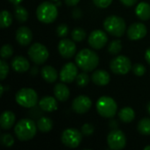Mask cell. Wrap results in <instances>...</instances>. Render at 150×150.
Returning <instances> with one entry per match:
<instances>
[{"mask_svg": "<svg viewBox=\"0 0 150 150\" xmlns=\"http://www.w3.org/2000/svg\"><path fill=\"white\" fill-rule=\"evenodd\" d=\"M37 127L38 130L42 133L50 132L53 128V121L51 119L47 117H41L37 121Z\"/></svg>", "mask_w": 150, "mask_h": 150, "instance_id": "obj_25", "label": "cell"}, {"mask_svg": "<svg viewBox=\"0 0 150 150\" xmlns=\"http://www.w3.org/2000/svg\"><path fill=\"white\" fill-rule=\"evenodd\" d=\"M64 2L69 6H75L80 2V0H64Z\"/></svg>", "mask_w": 150, "mask_h": 150, "instance_id": "obj_41", "label": "cell"}, {"mask_svg": "<svg viewBox=\"0 0 150 150\" xmlns=\"http://www.w3.org/2000/svg\"><path fill=\"white\" fill-rule=\"evenodd\" d=\"M105 30L114 37H121L125 34L127 25L125 20L117 15H111L104 21Z\"/></svg>", "mask_w": 150, "mask_h": 150, "instance_id": "obj_3", "label": "cell"}, {"mask_svg": "<svg viewBox=\"0 0 150 150\" xmlns=\"http://www.w3.org/2000/svg\"><path fill=\"white\" fill-rule=\"evenodd\" d=\"M107 144L111 149H123L127 145V138L125 134L119 129L112 130L107 136Z\"/></svg>", "mask_w": 150, "mask_h": 150, "instance_id": "obj_10", "label": "cell"}, {"mask_svg": "<svg viewBox=\"0 0 150 150\" xmlns=\"http://www.w3.org/2000/svg\"><path fill=\"white\" fill-rule=\"evenodd\" d=\"M16 102L22 107L33 108L35 107L38 103V94L31 88L20 89L15 96Z\"/></svg>", "mask_w": 150, "mask_h": 150, "instance_id": "obj_6", "label": "cell"}, {"mask_svg": "<svg viewBox=\"0 0 150 150\" xmlns=\"http://www.w3.org/2000/svg\"><path fill=\"white\" fill-rule=\"evenodd\" d=\"M58 51L63 58L69 59L75 55L76 52V46L71 40L62 39L58 44Z\"/></svg>", "mask_w": 150, "mask_h": 150, "instance_id": "obj_14", "label": "cell"}, {"mask_svg": "<svg viewBox=\"0 0 150 150\" xmlns=\"http://www.w3.org/2000/svg\"><path fill=\"white\" fill-rule=\"evenodd\" d=\"M148 33L147 26L142 23H134L127 29V37L131 40H138L143 39Z\"/></svg>", "mask_w": 150, "mask_h": 150, "instance_id": "obj_15", "label": "cell"}, {"mask_svg": "<svg viewBox=\"0 0 150 150\" xmlns=\"http://www.w3.org/2000/svg\"><path fill=\"white\" fill-rule=\"evenodd\" d=\"M51 1H53V2H57V1H59V0H51Z\"/></svg>", "mask_w": 150, "mask_h": 150, "instance_id": "obj_49", "label": "cell"}, {"mask_svg": "<svg viewBox=\"0 0 150 150\" xmlns=\"http://www.w3.org/2000/svg\"><path fill=\"white\" fill-rule=\"evenodd\" d=\"M83 134L76 128H67L62 134V142L68 148H77L83 140Z\"/></svg>", "mask_w": 150, "mask_h": 150, "instance_id": "obj_8", "label": "cell"}, {"mask_svg": "<svg viewBox=\"0 0 150 150\" xmlns=\"http://www.w3.org/2000/svg\"><path fill=\"white\" fill-rule=\"evenodd\" d=\"M56 33L59 37L64 38L69 34V26L66 24H61L56 28Z\"/></svg>", "mask_w": 150, "mask_h": 150, "instance_id": "obj_36", "label": "cell"}, {"mask_svg": "<svg viewBox=\"0 0 150 150\" xmlns=\"http://www.w3.org/2000/svg\"><path fill=\"white\" fill-rule=\"evenodd\" d=\"M31 73H32V75H37V73H38V68L37 67H33L32 69Z\"/></svg>", "mask_w": 150, "mask_h": 150, "instance_id": "obj_45", "label": "cell"}, {"mask_svg": "<svg viewBox=\"0 0 150 150\" xmlns=\"http://www.w3.org/2000/svg\"><path fill=\"white\" fill-rule=\"evenodd\" d=\"M138 132L142 135H150V118H143L137 126Z\"/></svg>", "mask_w": 150, "mask_h": 150, "instance_id": "obj_26", "label": "cell"}, {"mask_svg": "<svg viewBox=\"0 0 150 150\" xmlns=\"http://www.w3.org/2000/svg\"><path fill=\"white\" fill-rule=\"evenodd\" d=\"M1 142L4 147H11L14 144V138L11 134H3L1 135Z\"/></svg>", "mask_w": 150, "mask_h": 150, "instance_id": "obj_34", "label": "cell"}, {"mask_svg": "<svg viewBox=\"0 0 150 150\" xmlns=\"http://www.w3.org/2000/svg\"><path fill=\"white\" fill-rule=\"evenodd\" d=\"M28 17L29 13L25 7L18 4L15 8V18H17V20L20 23H24L28 19Z\"/></svg>", "mask_w": 150, "mask_h": 150, "instance_id": "obj_27", "label": "cell"}, {"mask_svg": "<svg viewBox=\"0 0 150 150\" xmlns=\"http://www.w3.org/2000/svg\"><path fill=\"white\" fill-rule=\"evenodd\" d=\"M37 124L31 119H22L17 122L14 132L19 141L26 142L32 140L37 133Z\"/></svg>", "mask_w": 150, "mask_h": 150, "instance_id": "obj_2", "label": "cell"}, {"mask_svg": "<svg viewBox=\"0 0 150 150\" xmlns=\"http://www.w3.org/2000/svg\"><path fill=\"white\" fill-rule=\"evenodd\" d=\"M91 80L96 85L105 86L109 83V82L111 80V76L107 71L103 70V69H98L92 73Z\"/></svg>", "mask_w": 150, "mask_h": 150, "instance_id": "obj_18", "label": "cell"}, {"mask_svg": "<svg viewBox=\"0 0 150 150\" xmlns=\"http://www.w3.org/2000/svg\"><path fill=\"white\" fill-rule=\"evenodd\" d=\"M76 63L79 69L85 72L93 71L99 63L98 54L89 48L82 49L76 56Z\"/></svg>", "mask_w": 150, "mask_h": 150, "instance_id": "obj_1", "label": "cell"}, {"mask_svg": "<svg viewBox=\"0 0 150 150\" xmlns=\"http://www.w3.org/2000/svg\"><path fill=\"white\" fill-rule=\"evenodd\" d=\"M36 16L39 21H40L41 23L51 24L57 18V6L54 4L47 1L43 2L38 6L36 10Z\"/></svg>", "mask_w": 150, "mask_h": 150, "instance_id": "obj_4", "label": "cell"}, {"mask_svg": "<svg viewBox=\"0 0 150 150\" xmlns=\"http://www.w3.org/2000/svg\"><path fill=\"white\" fill-rule=\"evenodd\" d=\"M11 4H15V5H18V4H19L23 0H9Z\"/></svg>", "mask_w": 150, "mask_h": 150, "instance_id": "obj_44", "label": "cell"}, {"mask_svg": "<svg viewBox=\"0 0 150 150\" xmlns=\"http://www.w3.org/2000/svg\"><path fill=\"white\" fill-rule=\"evenodd\" d=\"M92 1L97 7L101 9L107 8L112 3V0H92Z\"/></svg>", "mask_w": 150, "mask_h": 150, "instance_id": "obj_38", "label": "cell"}, {"mask_svg": "<svg viewBox=\"0 0 150 150\" xmlns=\"http://www.w3.org/2000/svg\"><path fill=\"white\" fill-rule=\"evenodd\" d=\"M76 84L79 86V87H85L88 85V83H90V76H88V74L83 71L82 73H79L76 76Z\"/></svg>", "mask_w": 150, "mask_h": 150, "instance_id": "obj_31", "label": "cell"}, {"mask_svg": "<svg viewBox=\"0 0 150 150\" xmlns=\"http://www.w3.org/2000/svg\"><path fill=\"white\" fill-rule=\"evenodd\" d=\"M54 97L56 98V99L60 102H65L69 99V95H70V91L69 87L62 83H56V85L54 88Z\"/></svg>", "mask_w": 150, "mask_h": 150, "instance_id": "obj_19", "label": "cell"}, {"mask_svg": "<svg viewBox=\"0 0 150 150\" xmlns=\"http://www.w3.org/2000/svg\"><path fill=\"white\" fill-rule=\"evenodd\" d=\"M39 106H40V110H42L44 112H54L57 109L56 98H53L50 96L44 97L39 101Z\"/></svg>", "mask_w": 150, "mask_h": 150, "instance_id": "obj_20", "label": "cell"}, {"mask_svg": "<svg viewBox=\"0 0 150 150\" xmlns=\"http://www.w3.org/2000/svg\"><path fill=\"white\" fill-rule=\"evenodd\" d=\"M91 100L87 96H78L72 102V109L78 114H83L91 108Z\"/></svg>", "mask_w": 150, "mask_h": 150, "instance_id": "obj_13", "label": "cell"}, {"mask_svg": "<svg viewBox=\"0 0 150 150\" xmlns=\"http://www.w3.org/2000/svg\"><path fill=\"white\" fill-rule=\"evenodd\" d=\"M71 38L73 40L76 42H81L86 38V33L85 31L81 27H76L72 30L71 32Z\"/></svg>", "mask_w": 150, "mask_h": 150, "instance_id": "obj_29", "label": "cell"}, {"mask_svg": "<svg viewBox=\"0 0 150 150\" xmlns=\"http://www.w3.org/2000/svg\"><path fill=\"white\" fill-rule=\"evenodd\" d=\"M0 90H1L0 97H2V96H3V94H4V86H3V85H0Z\"/></svg>", "mask_w": 150, "mask_h": 150, "instance_id": "obj_46", "label": "cell"}, {"mask_svg": "<svg viewBox=\"0 0 150 150\" xmlns=\"http://www.w3.org/2000/svg\"><path fill=\"white\" fill-rule=\"evenodd\" d=\"M121 50H122V44L120 40H114L108 46V52L112 55H116L120 54Z\"/></svg>", "mask_w": 150, "mask_h": 150, "instance_id": "obj_30", "label": "cell"}, {"mask_svg": "<svg viewBox=\"0 0 150 150\" xmlns=\"http://www.w3.org/2000/svg\"><path fill=\"white\" fill-rule=\"evenodd\" d=\"M108 41V37L105 32L102 30H94L91 33L88 38L89 45L94 49L103 48Z\"/></svg>", "mask_w": 150, "mask_h": 150, "instance_id": "obj_11", "label": "cell"}, {"mask_svg": "<svg viewBox=\"0 0 150 150\" xmlns=\"http://www.w3.org/2000/svg\"><path fill=\"white\" fill-rule=\"evenodd\" d=\"M125 6H127V7H131V6H134L137 2L138 0H120Z\"/></svg>", "mask_w": 150, "mask_h": 150, "instance_id": "obj_39", "label": "cell"}, {"mask_svg": "<svg viewBox=\"0 0 150 150\" xmlns=\"http://www.w3.org/2000/svg\"><path fill=\"white\" fill-rule=\"evenodd\" d=\"M145 150H150V146H147V147H145Z\"/></svg>", "mask_w": 150, "mask_h": 150, "instance_id": "obj_48", "label": "cell"}, {"mask_svg": "<svg viewBox=\"0 0 150 150\" xmlns=\"http://www.w3.org/2000/svg\"><path fill=\"white\" fill-rule=\"evenodd\" d=\"M146 71H147L146 67L142 63H135L133 66V72H134V75H136L138 76H143L146 73Z\"/></svg>", "mask_w": 150, "mask_h": 150, "instance_id": "obj_35", "label": "cell"}, {"mask_svg": "<svg viewBox=\"0 0 150 150\" xmlns=\"http://www.w3.org/2000/svg\"><path fill=\"white\" fill-rule=\"evenodd\" d=\"M33 40V33L29 27L20 26L16 32V40L18 43L23 47L28 46Z\"/></svg>", "mask_w": 150, "mask_h": 150, "instance_id": "obj_16", "label": "cell"}, {"mask_svg": "<svg viewBox=\"0 0 150 150\" xmlns=\"http://www.w3.org/2000/svg\"><path fill=\"white\" fill-rule=\"evenodd\" d=\"M41 76L47 83H52L57 80L58 72L54 67L50 65H46L41 69Z\"/></svg>", "mask_w": 150, "mask_h": 150, "instance_id": "obj_22", "label": "cell"}, {"mask_svg": "<svg viewBox=\"0 0 150 150\" xmlns=\"http://www.w3.org/2000/svg\"><path fill=\"white\" fill-rule=\"evenodd\" d=\"M15 114L11 111H5L2 113L0 118V127L3 130L11 129L15 123Z\"/></svg>", "mask_w": 150, "mask_h": 150, "instance_id": "obj_21", "label": "cell"}, {"mask_svg": "<svg viewBox=\"0 0 150 150\" xmlns=\"http://www.w3.org/2000/svg\"><path fill=\"white\" fill-rule=\"evenodd\" d=\"M147 111H148V112H149V114L150 115V102L147 105Z\"/></svg>", "mask_w": 150, "mask_h": 150, "instance_id": "obj_47", "label": "cell"}, {"mask_svg": "<svg viewBox=\"0 0 150 150\" xmlns=\"http://www.w3.org/2000/svg\"><path fill=\"white\" fill-rule=\"evenodd\" d=\"M145 59L146 61L148 62V63L150 65V47L147 49L146 51V54H145Z\"/></svg>", "mask_w": 150, "mask_h": 150, "instance_id": "obj_43", "label": "cell"}, {"mask_svg": "<svg viewBox=\"0 0 150 150\" xmlns=\"http://www.w3.org/2000/svg\"><path fill=\"white\" fill-rule=\"evenodd\" d=\"M9 74V65L8 63L2 59L0 61V80L4 81Z\"/></svg>", "mask_w": 150, "mask_h": 150, "instance_id": "obj_32", "label": "cell"}, {"mask_svg": "<svg viewBox=\"0 0 150 150\" xmlns=\"http://www.w3.org/2000/svg\"><path fill=\"white\" fill-rule=\"evenodd\" d=\"M110 69L115 75H127L132 69V62L128 57L119 55L111 61Z\"/></svg>", "mask_w": 150, "mask_h": 150, "instance_id": "obj_9", "label": "cell"}, {"mask_svg": "<svg viewBox=\"0 0 150 150\" xmlns=\"http://www.w3.org/2000/svg\"><path fill=\"white\" fill-rule=\"evenodd\" d=\"M78 75V66L73 62L66 63L60 71V80L62 83H70L76 79Z\"/></svg>", "mask_w": 150, "mask_h": 150, "instance_id": "obj_12", "label": "cell"}, {"mask_svg": "<svg viewBox=\"0 0 150 150\" xmlns=\"http://www.w3.org/2000/svg\"><path fill=\"white\" fill-rule=\"evenodd\" d=\"M136 16L142 20H149L150 18V4L147 2H141L135 8Z\"/></svg>", "mask_w": 150, "mask_h": 150, "instance_id": "obj_23", "label": "cell"}, {"mask_svg": "<svg viewBox=\"0 0 150 150\" xmlns=\"http://www.w3.org/2000/svg\"><path fill=\"white\" fill-rule=\"evenodd\" d=\"M118 115H119L120 120L124 123H131L135 118V112L134 109L129 106L123 107L120 111Z\"/></svg>", "mask_w": 150, "mask_h": 150, "instance_id": "obj_24", "label": "cell"}, {"mask_svg": "<svg viewBox=\"0 0 150 150\" xmlns=\"http://www.w3.org/2000/svg\"><path fill=\"white\" fill-rule=\"evenodd\" d=\"M110 127L112 128V129H118V122H117V120H111L110 121Z\"/></svg>", "mask_w": 150, "mask_h": 150, "instance_id": "obj_42", "label": "cell"}, {"mask_svg": "<svg viewBox=\"0 0 150 150\" xmlns=\"http://www.w3.org/2000/svg\"><path fill=\"white\" fill-rule=\"evenodd\" d=\"M27 53L31 61L37 65L43 64L49 56L47 48L44 45L38 42L31 45Z\"/></svg>", "mask_w": 150, "mask_h": 150, "instance_id": "obj_7", "label": "cell"}, {"mask_svg": "<svg viewBox=\"0 0 150 150\" xmlns=\"http://www.w3.org/2000/svg\"><path fill=\"white\" fill-rule=\"evenodd\" d=\"M81 132L84 136H91L94 133V127L91 124L86 123L82 126Z\"/></svg>", "mask_w": 150, "mask_h": 150, "instance_id": "obj_37", "label": "cell"}, {"mask_svg": "<svg viewBox=\"0 0 150 150\" xmlns=\"http://www.w3.org/2000/svg\"><path fill=\"white\" fill-rule=\"evenodd\" d=\"M72 15H73V18L76 19V18H80L82 17V15H83V12H82L81 9H79V8H76V9H74Z\"/></svg>", "mask_w": 150, "mask_h": 150, "instance_id": "obj_40", "label": "cell"}, {"mask_svg": "<svg viewBox=\"0 0 150 150\" xmlns=\"http://www.w3.org/2000/svg\"><path fill=\"white\" fill-rule=\"evenodd\" d=\"M12 15L6 10L2 11L0 18V26L1 28H7L12 24Z\"/></svg>", "mask_w": 150, "mask_h": 150, "instance_id": "obj_28", "label": "cell"}, {"mask_svg": "<svg viewBox=\"0 0 150 150\" xmlns=\"http://www.w3.org/2000/svg\"><path fill=\"white\" fill-rule=\"evenodd\" d=\"M13 54V48L10 44H5L2 47L0 54L3 59H8L10 58Z\"/></svg>", "mask_w": 150, "mask_h": 150, "instance_id": "obj_33", "label": "cell"}, {"mask_svg": "<svg viewBox=\"0 0 150 150\" xmlns=\"http://www.w3.org/2000/svg\"><path fill=\"white\" fill-rule=\"evenodd\" d=\"M11 68L14 71L18 73H25L30 68V63L28 60L21 55L15 56L11 61Z\"/></svg>", "mask_w": 150, "mask_h": 150, "instance_id": "obj_17", "label": "cell"}, {"mask_svg": "<svg viewBox=\"0 0 150 150\" xmlns=\"http://www.w3.org/2000/svg\"><path fill=\"white\" fill-rule=\"evenodd\" d=\"M97 111L98 114L103 118L112 119L113 118L118 110V105L115 102V100L112 98L103 96L98 98L97 101Z\"/></svg>", "mask_w": 150, "mask_h": 150, "instance_id": "obj_5", "label": "cell"}]
</instances>
